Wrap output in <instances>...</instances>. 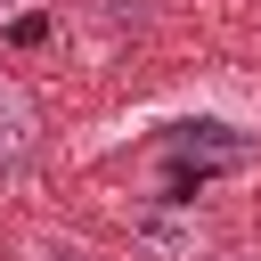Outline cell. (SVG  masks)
Wrapping results in <instances>:
<instances>
[{"instance_id": "obj_3", "label": "cell", "mask_w": 261, "mask_h": 261, "mask_svg": "<svg viewBox=\"0 0 261 261\" xmlns=\"http://www.w3.org/2000/svg\"><path fill=\"white\" fill-rule=\"evenodd\" d=\"M16 8H24V0H0V16H16Z\"/></svg>"}, {"instance_id": "obj_2", "label": "cell", "mask_w": 261, "mask_h": 261, "mask_svg": "<svg viewBox=\"0 0 261 261\" xmlns=\"http://www.w3.org/2000/svg\"><path fill=\"white\" fill-rule=\"evenodd\" d=\"M24 261H98V253H90L82 237H33V245H24Z\"/></svg>"}, {"instance_id": "obj_1", "label": "cell", "mask_w": 261, "mask_h": 261, "mask_svg": "<svg viewBox=\"0 0 261 261\" xmlns=\"http://www.w3.org/2000/svg\"><path fill=\"white\" fill-rule=\"evenodd\" d=\"M33 147H41V106L24 98L16 73H0V179H16L33 163Z\"/></svg>"}]
</instances>
